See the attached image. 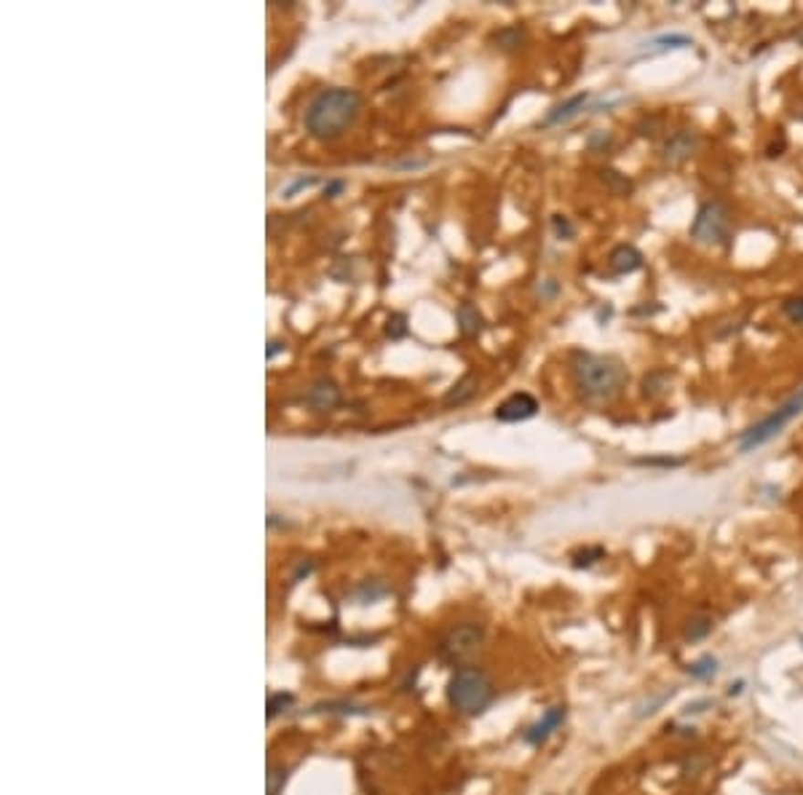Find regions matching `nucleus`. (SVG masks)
Here are the masks:
<instances>
[{
    "instance_id": "b1692460",
    "label": "nucleus",
    "mask_w": 803,
    "mask_h": 795,
    "mask_svg": "<svg viewBox=\"0 0 803 795\" xmlns=\"http://www.w3.org/2000/svg\"><path fill=\"white\" fill-rule=\"evenodd\" d=\"M602 557H605L602 547H589V549H581L579 555H573V565L576 568H589V565H595Z\"/></svg>"
},
{
    "instance_id": "2f4dec72",
    "label": "nucleus",
    "mask_w": 803,
    "mask_h": 795,
    "mask_svg": "<svg viewBox=\"0 0 803 795\" xmlns=\"http://www.w3.org/2000/svg\"><path fill=\"white\" fill-rule=\"evenodd\" d=\"M338 191H343V183H329V185H327V196H332V194H338Z\"/></svg>"
},
{
    "instance_id": "473e14b6",
    "label": "nucleus",
    "mask_w": 803,
    "mask_h": 795,
    "mask_svg": "<svg viewBox=\"0 0 803 795\" xmlns=\"http://www.w3.org/2000/svg\"><path fill=\"white\" fill-rule=\"evenodd\" d=\"M742 685H745V683H736V685H731V688H728V694H731V696H739V694H742Z\"/></svg>"
},
{
    "instance_id": "6ab92c4d",
    "label": "nucleus",
    "mask_w": 803,
    "mask_h": 795,
    "mask_svg": "<svg viewBox=\"0 0 803 795\" xmlns=\"http://www.w3.org/2000/svg\"><path fill=\"white\" fill-rule=\"evenodd\" d=\"M635 131L641 134V137H659L662 131H664V116H659V113H651V116H642L641 123L635 126Z\"/></svg>"
},
{
    "instance_id": "cd10ccee",
    "label": "nucleus",
    "mask_w": 803,
    "mask_h": 795,
    "mask_svg": "<svg viewBox=\"0 0 803 795\" xmlns=\"http://www.w3.org/2000/svg\"><path fill=\"white\" fill-rule=\"evenodd\" d=\"M552 225H555V234L560 236V239H573L576 236V228L568 223V217H562V214H555L552 217Z\"/></svg>"
},
{
    "instance_id": "f8f14e48",
    "label": "nucleus",
    "mask_w": 803,
    "mask_h": 795,
    "mask_svg": "<svg viewBox=\"0 0 803 795\" xmlns=\"http://www.w3.org/2000/svg\"><path fill=\"white\" fill-rule=\"evenodd\" d=\"M340 389H338V383L332 381V378H319L311 389H308V394H306V402H308V407L311 410H317V413H329V410H335L338 404H340Z\"/></svg>"
},
{
    "instance_id": "39448f33",
    "label": "nucleus",
    "mask_w": 803,
    "mask_h": 795,
    "mask_svg": "<svg viewBox=\"0 0 803 795\" xmlns=\"http://www.w3.org/2000/svg\"><path fill=\"white\" fill-rule=\"evenodd\" d=\"M485 648V627L477 622H461L442 635L437 654L450 667H466Z\"/></svg>"
},
{
    "instance_id": "f03ea898",
    "label": "nucleus",
    "mask_w": 803,
    "mask_h": 795,
    "mask_svg": "<svg viewBox=\"0 0 803 795\" xmlns=\"http://www.w3.org/2000/svg\"><path fill=\"white\" fill-rule=\"evenodd\" d=\"M360 108L361 97L354 89H324L306 110V129L317 140H335L354 123Z\"/></svg>"
},
{
    "instance_id": "20e7f679",
    "label": "nucleus",
    "mask_w": 803,
    "mask_h": 795,
    "mask_svg": "<svg viewBox=\"0 0 803 795\" xmlns=\"http://www.w3.org/2000/svg\"><path fill=\"white\" fill-rule=\"evenodd\" d=\"M801 413H803V386L793 394V397L785 399L777 410H771L763 421H758V424L750 426V429H745V432L736 437L739 453H750V450L761 447L766 442H771L777 434H782V429H785L793 418H798Z\"/></svg>"
},
{
    "instance_id": "f3484780",
    "label": "nucleus",
    "mask_w": 803,
    "mask_h": 795,
    "mask_svg": "<svg viewBox=\"0 0 803 795\" xmlns=\"http://www.w3.org/2000/svg\"><path fill=\"white\" fill-rule=\"evenodd\" d=\"M600 177L602 183H605L613 194H619V196H630V194H632V180H630L627 174H621V172H616V169H602Z\"/></svg>"
},
{
    "instance_id": "a878e982",
    "label": "nucleus",
    "mask_w": 803,
    "mask_h": 795,
    "mask_svg": "<svg viewBox=\"0 0 803 795\" xmlns=\"http://www.w3.org/2000/svg\"><path fill=\"white\" fill-rule=\"evenodd\" d=\"M782 314L790 319V321L801 324L803 321V295H798V298H787V300L782 303Z\"/></svg>"
},
{
    "instance_id": "2eb2a0df",
    "label": "nucleus",
    "mask_w": 803,
    "mask_h": 795,
    "mask_svg": "<svg viewBox=\"0 0 803 795\" xmlns=\"http://www.w3.org/2000/svg\"><path fill=\"white\" fill-rule=\"evenodd\" d=\"M458 327H461V332L466 338H477L480 335L482 327H485V319H482L474 303H461L458 306Z\"/></svg>"
},
{
    "instance_id": "7c9ffc66",
    "label": "nucleus",
    "mask_w": 803,
    "mask_h": 795,
    "mask_svg": "<svg viewBox=\"0 0 803 795\" xmlns=\"http://www.w3.org/2000/svg\"><path fill=\"white\" fill-rule=\"evenodd\" d=\"M704 707H713V702H710V699L694 702V705H688V707H685V716H699V713H704Z\"/></svg>"
},
{
    "instance_id": "4be33fe9",
    "label": "nucleus",
    "mask_w": 803,
    "mask_h": 795,
    "mask_svg": "<svg viewBox=\"0 0 803 795\" xmlns=\"http://www.w3.org/2000/svg\"><path fill=\"white\" fill-rule=\"evenodd\" d=\"M685 46H694V40L688 36H662V38L651 40L648 48L651 51H667V48H685Z\"/></svg>"
},
{
    "instance_id": "0eeeda50",
    "label": "nucleus",
    "mask_w": 803,
    "mask_h": 795,
    "mask_svg": "<svg viewBox=\"0 0 803 795\" xmlns=\"http://www.w3.org/2000/svg\"><path fill=\"white\" fill-rule=\"evenodd\" d=\"M699 148H702V134H699L696 129L683 126V129H675V131L664 140L659 156L664 161V166H681V163H685V161L691 159Z\"/></svg>"
},
{
    "instance_id": "423d86ee",
    "label": "nucleus",
    "mask_w": 803,
    "mask_h": 795,
    "mask_svg": "<svg viewBox=\"0 0 803 795\" xmlns=\"http://www.w3.org/2000/svg\"><path fill=\"white\" fill-rule=\"evenodd\" d=\"M691 239L702 246H728L731 234H734V223H731V212L723 201L713 199L704 201L688 228Z\"/></svg>"
},
{
    "instance_id": "c9c22d12",
    "label": "nucleus",
    "mask_w": 803,
    "mask_h": 795,
    "mask_svg": "<svg viewBox=\"0 0 803 795\" xmlns=\"http://www.w3.org/2000/svg\"><path fill=\"white\" fill-rule=\"evenodd\" d=\"M801 640H803V635H801Z\"/></svg>"
},
{
    "instance_id": "c85d7f7f",
    "label": "nucleus",
    "mask_w": 803,
    "mask_h": 795,
    "mask_svg": "<svg viewBox=\"0 0 803 795\" xmlns=\"http://www.w3.org/2000/svg\"><path fill=\"white\" fill-rule=\"evenodd\" d=\"M386 335H389V338H402V335H407V324H404V317H402V314L389 319Z\"/></svg>"
},
{
    "instance_id": "6e6552de",
    "label": "nucleus",
    "mask_w": 803,
    "mask_h": 795,
    "mask_svg": "<svg viewBox=\"0 0 803 795\" xmlns=\"http://www.w3.org/2000/svg\"><path fill=\"white\" fill-rule=\"evenodd\" d=\"M538 413V399L527 392H517L512 397H506L498 407H495V421L501 424H520L527 421Z\"/></svg>"
},
{
    "instance_id": "c756f323",
    "label": "nucleus",
    "mask_w": 803,
    "mask_h": 795,
    "mask_svg": "<svg viewBox=\"0 0 803 795\" xmlns=\"http://www.w3.org/2000/svg\"><path fill=\"white\" fill-rule=\"evenodd\" d=\"M785 148H787V137L782 134V137H779V142L774 140V142L766 148V156H768V159H779V156L785 153Z\"/></svg>"
},
{
    "instance_id": "393cba45",
    "label": "nucleus",
    "mask_w": 803,
    "mask_h": 795,
    "mask_svg": "<svg viewBox=\"0 0 803 795\" xmlns=\"http://www.w3.org/2000/svg\"><path fill=\"white\" fill-rule=\"evenodd\" d=\"M386 592H389V587H383L378 581H370V584H361L360 590L354 592V597H360V602H372V600L383 597Z\"/></svg>"
},
{
    "instance_id": "bb28decb",
    "label": "nucleus",
    "mask_w": 803,
    "mask_h": 795,
    "mask_svg": "<svg viewBox=\"0 0 803 795\" xmlns=\"http://www.w3.org/2000/svg\"><path fill=\"white\" fill-rule=\"evenodd\" d=\"M284 779H287V771L279 769V766H271V771H268V795H279Z\"/></svg>"
},
{
    "instance_id": "dca6fc26",
    "label": "nucleus",
    "mask_w": 803,
    "mask_h": 795,
    "mask_svg": "<svg viewBox=\"0 0 803 795\" xmlns=\"http://www.w3.org/2000/svg\"><path fill=\"white\" fill-rule=\"evenodd\" d=\"M713 627H715L713 616H707V613H696V616H691V619L685 622V627H683V640H685V643H699V640H704V637L713 633Z\"/></svg>"
},
{
    "instance_id": "1a4fd4ad",
    "label": "nucleus",
    "mask_w": 803,
    "mask_h": 795,
    "mask_svg": "<svg viewBox=\"0 0 803 795\" xmlns=\"http://www.w3.org/2000/svg\"><path fill=\"white\" fill-rule=\"evenodd\" d=\"M565 716H568V710H565V705H555V707H549L544 716L538 717L533 726H527L525 731H522V742L525 745H533V748H538V745H544L558 728H560L562 723H565Z\"/></svg>"
},
{
    "instance_id": "4468645a",
    "label": "nucleus",
    "mask_w": 803,
    "mask_h": 795,
    "mask_svg": "<svg viewBox=\"0 0 803 795\" xmlns=\"http://www.w3.org/2000/svg\"><path fill=\"white\" fill-rule=\"evenodd\" d=\"M474 394H477V375H474V372H466V375H464V378H461V381L444 394V404H447V407H453V404L458 407V404H466Z\"/></svg>"
},
{
    "instance_id": "412c9836",
    "label": "nucleus",
    "mask_w": 803,
    "mask_h": 795,
    "mask_svg": "<svg viewBox=\"0 0 803 795\" xmlns=\"http://www.w3.org/2000/svg\"><path fill=\"white\" fill-rule=\"evenodd\" d=\"M638 466H653V469H678L685 464V458H670V455H645L635 458Z\"/></svg>"
},
{
    "instance_id": "f704fd0d",
    "label": "nucleus",
    "mask_w": 803,
    "mask_h": 795,
    "mask_svg": "<svg viewBox=\"0 0 803 795\" xmlns=\"http://www.w3.org/2000/svg\"><path fill=\"white\" fill-rule=\"evenodd\" d=\"M793 38L798 40V43H801V46H803V25H798V30L793 33Z\"/></svg>"
},
{
    "instance_id": "72a5a7b5",
    "label": "nucleus",
    "mask_w": 803,
    "mask_h": 795,
    "mask_svg": "<svg viewBox=\"0 0 803 795\" xmlns=\"http://www.w3.org/2000/svg\"><path fill=\"white\" fill-rule=\"evenodd\" d=\"M281 349H284V346H281V343H276V340H274V343H271V349H268V357H274V354H279Z\"/></svg>"
},
{
    "instance_id": "aec40b11",
    "label": "nucleus",
    "mask_w": 803,
    "mask_h": 795,
    "mask_svg": "<svg viewBox=\"0 0 803 795\" xmlns=\"http://www.w3.org/2000/svg\"><path fill=\"white\" fill-rule=\"evenodd\" d=\"M685 670H688V675L696 677V680H707V677L715 675V670H718V662H715V656H702L699 662L688 664Z\"/></svg>"
},
{
    "instance_id": "ddd939ff",
    "label": "nucleus",
    "mask_w": 803,
    "mask_h": 795,
    "mask_svg": "<svg viewBox=\"0 0 803 795\" xmlns=\"http://www.w3.org/2000/svg\"><path fill=\"white\" fill-rule=\"evenodd\" d=\"M670 386H673V372L670 370H651L642 378L641 394L645 399H651V402H656V399H662L670 392Z\"/></svg>"
},
{
    "instance_id": "7ed1b4c3",
    "label": "nucleus",
    "mask_w": 803,
    "mask_h": 795,
    "mask_svg": "<svg viewBox=\"0 0 803 795\" xmlns=\"http://www.w3.org/2000/svg\"><path fill=\"white\" fill-rule=\"evenodd\" d=\"M493 696H495L493 680L477 664L458 667L447 683V702L461 716H480L482 710L490 707Z\"/></svg>"
},
{
    "instance_id": "f257e3e1",
    "label": "nucleus",
    "mask_w": 803,
    "mask_h": 795,
    "mask_svg": "<svg viewBox=\"0 0 803 795\" xmlns=\"http://www.w3.org/2000/svg\"><path fill=\"white\" fill-rule=\"evenodd\" d=\"M570 381L576 394L589 404H608L627 389L630 372L624 361L589 351L570 354Z\"/></svg>"
},
{
    "instance_id": "5701e85b",
    "label": "nucleus",
    "mask_w": 803,
    "mask_h": 795,
    "mask_svg": "<svg viewBox=\"0 0 803 795\" xmlns=\"http://www.w3.org/2000/svg\"><path fill=\"white\" fill-rule=\"evenodd\" d=\"M292 705H295V696H292V694H284V691L271 694V696H268V717L274 720V717L281 716V713H287Z\"/></svg>"
},
{
    "instance_id": "a211bd4d",
    "label": "nucleus",
    "mask_w": 803,
    "mask_h": 795,
    "mask_svg": "<svg viewBox=\"0 0 803 795\" xmlns=\"http://www.w3.org/2000/svg\"><path fill=\"white\" fill-rule=\"evenodd\" d=\"M493 40L498 43V48H504V51H517L522 43H525V30L522 27H504V30H498Z\"/></svg>"
},
{
    "instance_id": "9d476101",
    "label": "nucleus",
    "mask_w": 803,
    "mask_h": 795,
    "mask_svg": "<svg viewBox=\"0 0 803 795\" xmlns=\"http://www.w3.org/2000/svg\"><path fill=\"white\" fill-rule=\"evenodd\" d=\"M642 263H645L642 252L638 246H632V244H616V246L610 249V255H608V271H610L613 277L635 274V271H641Z\"/></svg>"
},
{
    "instance_id": "9b49d317",
    "label": "nucleus",
    "mask_w": 803,
    "mask_h": 795,
    "mask_svg": "<svg viewBox=\"0 0 803 795\" xmlns=\"http://www.w3.org/2000/svg\"><path fill=\"white\" fill-rule=\"evenodd\" d=\"M589 102V91H579V94H573V97H568L565 102L560 105H555L544 119H541V129H552V126H562V123H568L570 119H576L581 110H584V105Z\"/></svg>"
}]
</instances>
